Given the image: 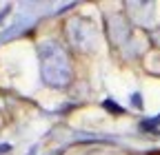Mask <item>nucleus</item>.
<instances>
[{"label":"nucleus","instance_id":"f257e3e1","mask_svg":"<svg viewBox=\"0 0 160 155\" xmlns=\"http://www.w3.org/2000/svg\"><path fill=\"white\" fill-rule=\"evenodd\" d=\"M142 129L160 135V118H158V120H147V122H142Z\"/></svg>","mask_w":160,"mask_h":155},{"label":"nucleus","instance_id":"f03ea898","mask_svg":"<svg viewBox=\"0 0 160 155\" xmlns=\"http://www.w3.org/2000/svg\"><path fill=\"white\" fill-rule=\"evenodd\" d=\"M105 106H107V109H111V111H116V113H120V106H116V104H111V102H107Z\"/></svg>","mask_w":160,"mask_h":155}]
</instances>
